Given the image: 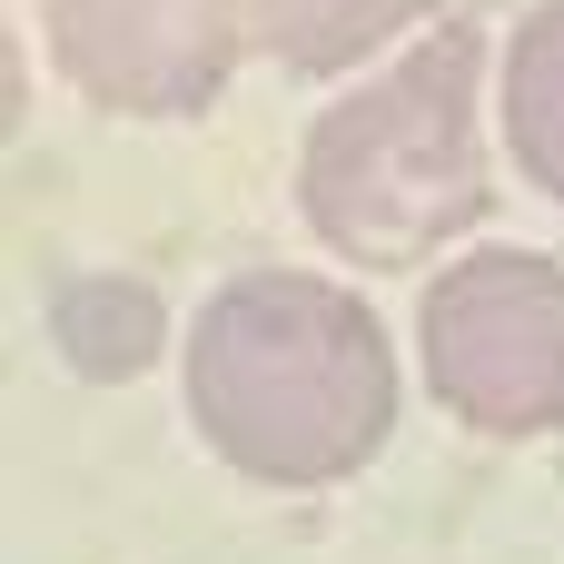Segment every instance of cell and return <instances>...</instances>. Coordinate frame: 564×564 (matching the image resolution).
<instances>
[{
	"label": "cell",
	"instance_id": "1",
	"mask_svg": "<svg viewBox=\"0 0 564 564\" xmlns=\"http://www.w3.org/2000/svg\"><path fill=\"white\" fill-rule=\"evenodd\" d=\"M188 426L248 486H337L397 426L387 327L307 268H248L188 317Z\"/></svg>",
	"mask_w": 564,
	"mask_h": 564
},
{
	"label": "cell",
	"instance_id": "2",
	"mask_svg": "<svg viewBox=\"0 0 564 564\" xmlns=\"http://www.w3.org/2000/svg\"><path fill=\"white\" fill-rule=\"evenodd\" d=\"M486 20H436L416 50H397L367 89L327 99L297 149V208L307 228L357 268H416L426 248L486 228L496 169H486Z\"/></svg>",
	"mask_w": 564,
	"mask_h": 564
},
{
	"label": "cell",
	"instance_id": "3",
	"mask_svg": "<svg viewBox=\"0 0 564 564\" xmlns=\"http://www.w3.org/2000/svg\"><path fill=\"white\" fill-rule=\"evenodd\" d=\"M426 397L476 436L564 426V268L535 248H466L416 317Z\"/></svg>",
	"mask_w": 564,
	"mask_h": 564
},
{
	"label": "cell",
	"instance_id": "4",
	"mask_svg": "<svg viewBox=\"0 0 564 564\" xmlns=\"http://www.w3.org/2000/svg\"><path fill=\"white\" fill-rule=\"evenodd\" d=\"M248 40L258 0H50L59 79L129 119H198Z\"/></svg>",
	"mask_w": 564,
	"mask_h": 564
},
{
	"label": "cell",
	"instance_id": "5",
	"mask_svg": "<svg viewBox=\"0 0 564 564\" xmlns=\"http://www.w3.org/2000/svg\"><path fill=\"white\" fill-rule=\"evenodd\" d=\"M506 159L564 208V0H535L506 40Z\"/></svg>",
	"mask_w": 564,
	"mask_h": 564
},
{
	"label": "cell",
	"instance_id": "6",
	"mask_svg": "<svg viewBox=\"0 0 564 564\" xmlns=\"http://www.w3.org/2000/svg\"><path fill=\"white\" fill-rule=\"evenodd\" d=\"M436 0H258V50L288 79H337L367 50H387L406 20H426Z\"/></svg>",
	"mask_w": 564,
	"mask_h": 564
},
{
	"label": "cell",
	"instance_id": "7",
	"mask_svg": "<svg viewBox=\"0 0 564 564\" xmlns=\"http://www.w3.org/2000/svg\"><path fill=\"white\" fill-rule=\"evenodd\" d=\"M50 337L79 377H139L169 357V307L139 278H79L50 297Z\"/></svg>",
	"mask_w": 564,
	"mask_h": 564
}]
</instances>
